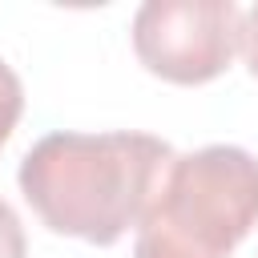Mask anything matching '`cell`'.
Segmentation results:
<instances>
[{"instance_id":"obj_1","label":"cell","mask_w":258,"mask_h":258,"mask_svg":"<svg viewBox=\"0 0 258 258\" xmlns=\"http://www.w3.org/2000/svg\"><path fill=\"white\" fill-rule=\"evenodd\" d=\"M173 149L153 133H48L20 161V194L52 234L113 246L149 210Z\"/></svg>"},{"instance_id":"obj_2","label":"cell","mask_w":258,"mask_h":258,"mask_svg":"<svg viewBox=\"0 0 258 258\" xmlns=\"http://www.w3.org/2000/svg\"><path fill=\"white\" fill-rule=\"evenodd\" d=\"M258 226V157L202 145L169 161L137 222L133 258H230Z\"/></svg>"},{"instance_id":"obj_3","label":"cell","mask_w":258,"mask_h":258,"mask_svg":"<svg viewBox=\"0 0 258 258\" xmlns=\"http://www.w3.org/2000/svg\"><path fill=\"white\" fill-rule=\"evenodd\" d=\"M242 8L234 0H149L133 16L137 60L173 85L222 77L238 52Z\"/></svg>"},{"instance_id":"obj_4","label":"cell","mask_w":258,"mask_h":258,"mask_svg":"<svg viewBox=\"0 0 258 258\" xmlns=\"http://www.w3.org/2000/svg\"><path fill=\"white\" fill-rule=\"evenodd\" d=\"M20 113H24V89H20V77L0 60V145L12 137Z\"/></svg>"},{"instance_id":"obj_5","label":"cell","mask_w":258,"mask_h":258,"mask_svg":"<svg viewBox=\"0 0 258 258\" xmlns=\"http://www.w3.org/2000/svg\"><path fill=\"white\" fill-rule=\"evenodd\" d=\"M0 258H28V242H24V226L16 218V210L0 198Z\"/></svg>"},{"instance_id":"obj_6","label":"cell","mask_w":258,"mask_h":258,"mask_svg":"<svg viewBox=\"0 0 258 258\" xmlns=\"http://www.w3.org/2000/svg\"><path fill=\"white\" fill-rule=\"evenodd\" d=\"M238 48H242L250 73L258 77V4L242 12V36H238Z\"/></svg>"}]
</instances>
